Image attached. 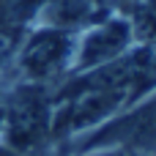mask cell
I'll list each match as a JSON object with an SVG mask.
<instances>
[{
  "label": "cell",
  "mask_w": 156,
  "mask_h": 156,
  "mask_svg": "<svg viewBox=\"0 0 156 156\" xmlns=\"http://www.w3.org/2000/svg\"><path fill=\"white\" fill-rule=\"evenodd\" d=\"M0 132L5 134V148L16 154L36 151L47 137H52V101L36 85L16 90L3 112Z\"/></svg>",
  "instance_id": "cell-1"
},
{
  "label": "cell",
  "mask_w": 156,
  "mask_h": 156,
  "mask_svg": "<svg viewBox=\"0 0 156 156\" xmlns=\"http://www.w3.org/2000/svg\"><path fill=\"white\" fill-rule=\"evenodd\" d=\"M74 49H77L74 30H60V27L44 25L25 41V47L19 52V69L25 71L27 80L47 82L74 63Z\"/></svg>",
  "instance_id": "cell-2"
},
{
  "label": "cell",
  "mask_w": 156,
  "mask_h": 156,
  "mask_svg": "<svg viewBox=\"0 0 156 156\" xmlns=\"http://www.w3.org/2000/svg\"><path fill=\"white\" fill-rule=\"evenodd\" d=\"M110 145H123L134 151H151L156 148V93L145 99L140 107L132 112L104 123L93 137L85 143V148H110Z\"/></svg>",
  "instance_id": "cell-3"
},
{
  "label": "cell",
  "mask_w": 156,
  "mask_h": 156,
  "mask_svg": "<svg viewBox=\"0 0 156 156\" xmlns=\"http://www.w3.org/2000/svg\"><path fill=\"white\" fill-rule=\"evenodd\" d=\"M132 38H134V27H132L129 19H123V16L107 19L99 27L88 30L82 38H77L71 66L77 69V74H82V71L99 69L104 63H112V60H118L121 55L129 52Z\"/></svg>",
  "instance_id": "cell-4"
},
{
  "label": "cell",
  "mask_w": 156,
  "mask_h": 156,
  "mask_svg": "<svg viewBox=\"0 0 156 156\" xmlns=\"http://www.w3.org/2000/svg\"><path fill=\"white\" fill-rule=\"evenodd\" d=\"M93 3L90 0H47L41 5L44 25L60 27V30H77L80 25L93 19Z\"/></svg>",
  "instance_id": "cell-5"
},
{
  "label": "cell",
  "mask_w": 156,
  "mask_h": 156,
  "mask_svg": "<svg viewBox=\"0 0 156 156\" xmlns=\"http://www.w3.org/2000/svg\"><path fill=\"white\" fill-rule=\"evenodd\" d=\"M44 0H0V33L14 38V33L41 8Z\"/></svg>",
  "instance_id": "cell-6"
},
{
  "label": "cell",
  "mask_w": 156,
  "mask_h": 156,
  "mask_svg": "<svg viewBox=\"0 0 156 156\" xmlns=\"http://www.w3.org/2000/svg\"><path fill=\"white\" fill-rule=\"evenodd\" d=\"M93 3V8H121V11H126V8H132L134 3H140V0H90Z\"/></svg>",
  "instance_id": "cell-7"
},
{
  "label": "cell",
  "mask_w": 156,
  "mask_h": 156,
  "mask_svg": "<svg viewBox=\"0 0 156 156\" xmlns=\"http://www.w3.org/2000/svg\"><path fill=\"white\" fill-rule=\"evenodd\" d=\"M99 156H143L140 151H134V148H123V145H110L107 151H101Z\"/></svg>",
  "instance_id": "cell-8"
},
{
  "label": "cell",
  "mask_w": 156,
  "mask_h": 156,
  "mask_svg": "<svg viewBox=\"0 0 156 156\" xmlns=\"http://www.w3.org/2000/svg\"><path fill=\"white\" fill-rule=\"evenodd\" d=\"M0 126H3V112H0Z\"/></svg>",
  "instance_id": "cell-9"
}]
</instances>
